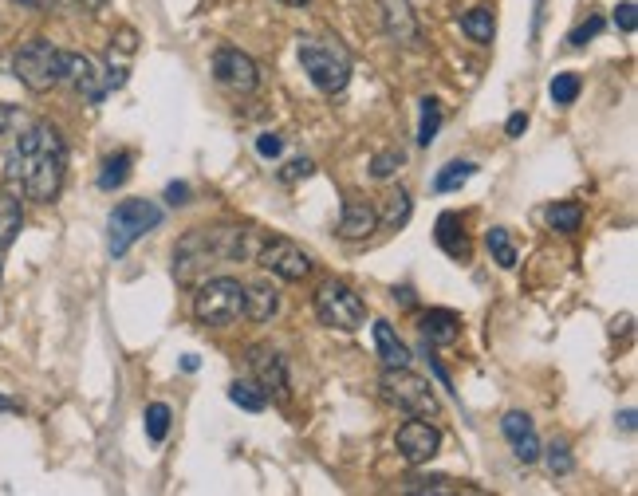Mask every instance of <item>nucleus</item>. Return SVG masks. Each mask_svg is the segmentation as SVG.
<instances>
[{
    "label": "nucleus",
    "mask_w": 638,
    "mask_h": 496,
    "mask_svg": "<svg viewBox=\"0 0 638 496\" xmlns=\"http://www.w3.org/2000/svg\"><path fill=\"white\" fill-rule=\"evenodd\" d=\"M67 174V142L52 123L28 126L4 154V182L28 201H56Z\"/></svg>",
    "instance_id": "1"
},
{
    "label": "nucleus",
    "mask_w": 638,
    "mask_h": 496,
    "mask_svg": "<svg viewBox=\"0 0 638 496\" xmlns=\"http://www.w3.org/2000/svg\"><path fill=\"white\" fill-rule=\"evenodd\" d=\"M260 233L253 229H190L178 248H174V276L190 284L193 276L209 272L213 264L225 260H256L260 252Z\"/></svg>",
    "instance_id": "2"
},
{
    "label": "nucleus",
    "mask_w": 638,
    "mask_h": 496,
    "mask_svg": "<svg viewBox=\"0 0 638 496\" xmlns=\"http://www.w3.org/2000/svg\"><path fill=\"white\" fill-rule=\"evenodd\" d=\"M300 67L323 95H339L351 83V52L339 40H300Z\"/></svg>",
    "instance_id": "3"
},
{
    "label": "nucleus",
    "mask_w": 638,
    "mask_h": 496,
    "mask_svg": "<svg viewBox=\"0 0 638 496\" xmlns=\"http://www.w3.org/2000/svg\"><path fill=\"white\" fill-rule=\"evenodd\" d=\"M193 315L205 327H233L245 315V284L233 276L205 280L193 296Z\"/></svg>",
    "instance_id": "4"
},
{
    "label": "nucleus",
    "mask_w": 638,
    "mask_h": 496,
    "mask_svg": "<svg viewBox=\"0 0 638 496\" xmlns=\"http://www.w3.org/2000/svg\"><path fill=\"white\" fill-rule=\"evenodd\" d=\"M158 225H162V209H158L154 201H146V197H134V201L115 205L111 217H107V252H111L115 260L127 256L130 245H134L138 237H146L150 229H158Z\"/></svg>",
    "instance_id": "5"
},
{
    "label": "nucleus",
    "mask_w": 638,
    "mask_h": 496,
    "mask_svg": "<svg viewBox=\"0 0 638 496\" xmlns=\"http://www.w3.org/2000/svg\"><path fill=\"white\" fill-rule=\"evenodd\" d=\"M379 394L390 410H402L410 418H434L438 414V398H434V386L418 374H410L406 367H386V374L379 378Z\"/></svg>",
    "instance_id": "6"
},
{
    "label": "nucleus",
    "mask_w": 638,
    "mask_h": 496,
    "mask_svg": "<svg viewBox=\"0 0 638 496\" xmlns=\"http://www.w3.org/2000/svg\"><path fill=\"white\" fill-rule=\"evenodd\" d=\"M12 71H16V79H20L28 91L44 95V91H52V87L60 83V48H56L52 40L36 36V40H28V44L12 56Z\"/></svg>",
    "instance_id": "7"
},
{
    "label": "nucleus",
    "mask_w": 638,
    "mask_h": 496,
    "mask_svg": "<svg viewBox=\"0 0 638 496\" xmlns=\"http://www.w3.org/2000/svg\"><path fill=\"white\" fill-rule=\"evenodd\" d=\"M316 315L323 327L355 331V327H363L367 308H363V296H355V288H347L339 280H327V284H319L316 292Z\"/></svg>",
    "instance_id": "8"
},
{
    "label": "nucleus",
    "mask_w": 638,
    "mask_h": 496,
    "mask_svg": "<svg viewBox=\"0 0 638 496\" xmlns=\"http://www.w3.org/2000/svg\"><path fill=\"white\" fill-rule=\"evenodd\" d=\"M256 260H260L272 276H280V280H288V284H300L304 276H312V256L296 245V241H288V237L264 241L260 252H256Z\"/></svg>",
    "instance_id": "9"
},
{
    "label": "nucleus",
    "mask_w": 638,
    "mask_h": 496,
    "mask_svg": "<svg viewBox=\"0 0 638 496\" xmlns=\"http://www.w3.org/2000/svg\"><path fill=\"white\" fill-rule=\"evenodd\" d=\"M213 79L225 91H237V95H253L256 87H260V71H256V63L241 48H221L213 56Z\"/></svg>",
    "instance_id": "10"
},
{
    "label": "nucleus",
    "mask_w": 638,
    "mask_h": 496,
    "mask_svg": "<svg viewBox=\"0 0 638 496\" xmlns=\"http://www.w3.org/2000/svg\"><path fill=\"white\" fill-rule=\"evenodd\" d=\"M394 445H398V453H402L406 465H426V461H434L438 449H442V430H438L434 422H426V418H414V422H406V426L398 430Z\"/></svg>",
    "instance_id": "11"
},
{
    "label": "nucleus",
    "mask_w": 638,
    "mask_h": 496,
    "mask_svg": "<svg viewBox=\"0 0 638 496\" xmlns=\"http://www.w3.org/2000/svg\"><path fill=\"white\" fill-rule=\"evenodd\" d=\"M60 79H67L87 103H103V95H107V83L99 79L95 63L79 52H60Z\"/></svg>",
    "instance_id": "12"
},
{
    "label": "nucleus",
    "mask_w": 638,
    "mask_h": 496,
    "mask_svg": "<svg viewBox=\"0 0 638 496\" xmlns=\"http://www.w3.org/2000/svg\"><path fill=\"white\" fill-rule=\"evenodd\" d=\"M501 434L505 441L512 445V457L516 461H524V465H532V461H540V437H536V426H532V418L528 414H520V410H509L505 418H501Z\"/></svg>",
    "instance_id": "13"
},
{
    "label": "nucleus",
    "mask_w": 638,
    "mask_h": 496,
    "mask_svg": "<svg viewBox=\"0 0 638 496\" xmlns=\"http://www.w3.org/2000/svg\"><path fill=\"white\" fill-rule=\"evenodd\" d=\"M379 229V209L367 197H347L339 213V237L343 241H367Z\"/></svg>",
    "instance_id": "14"
},
{
    "label": "nucleus",
    "mask_w": 638,
    "mask_h": 496,
    "mask_svg": "<svg viewBox=\"0 0 638 496\" xmlns=\"http://www.w3.org/2000/svg\"><path fill=\"white\" fill-rule=\"evenodd\" d=\"M379 8H383L386 36H390L394 44H406V48H414V44L422 40V28H418V16H414L410 0H379Z\"/></svg>",
    "instance_id": "15"
},
{
    "label": "nucleus",
    "mask_w": 638,
    "mask_h": 496,
    "mask_svg": "<svg viewBox=\"0 0 638 496\" xmlns=\"http://www.w3.org/2000/svg\"><path fill=\"white\" fill-rule=\"evenodd\" d=\"M249 367H253L256 382L264 394H288V363L280 351L272 347H253L249 351Z\"/></svg>",
    "instance_id": "16"
},
{
    "label": "nucleus",
    "mask_w": 638,
    "mask_h": 496,
    "mask_svg": "<svg viewBox=\"0 0 638 496\" xmlns=\"http://www.w3.org/2000/svg\"><path fill=\"white\" fill-rule=\"evenodd\" d=\"M457 335H461V319L446 308H430L422 315V339L426 343H434V347H449V343H457Z\"/></svg>",
    "instance_id": "17"
},
{
    "label": "nucleus",
    "mask_w": 638,
    "mask_h": 496,
    "mask_svg": "<svg viewBox=\"0 0 638 496\" xmlns=\"http://www.w3.org/2000/svg\"><path fill=\"white\" fill-rule=\"evenodd\" d=\"M375 347H379L383 367H410V347L398 339V331H394L386 319L375 323Z\"/></svg>",
    "instance_id": "18"
},
{
    "label": "nucleus",
    "mask_w": 638,
    "mask_h": 496,
    "mask_svg": "<svg viewBox=\"0 0 638 496\" xmlns=\"http://www.w3.org/2000/svg\"><path fill=\"white\" fill-rule=\"evenodd\" d=\"M276 311H280V292H276L272 284H253V288H245V315H249L253 323H268Z\"/></svg>",
    "instance_id": "19"
},
{
    "label": "nucleus",
    "mask_w": 638,
    "mask_h": 496,
    "mask_svg": "<svg viewBox=\"0 0 638 496\" xmlns=\"http://www.w3.org/2000/svg\"><path fill=\"white\" fill-rule=\"evenodd\" d=\"M20 225H24L20 197H16L12 189H4V193H0V252H4V248H12L16 233H20Z\"/></svg>",
    "instance_id": "20"
},
{
    "label": "nucleus",
    "mask_w": 638,
    "mask_h": 496,
    "mask_svg": "<svg viewBox=\"0 0 638 496\" xmlns=\"http://www.w3.org/2000/svg\"><path fill=\"white\" fill-rule=\"evenodd\" d=\"M410 209H414V201H410V193H406V189L386 193L383 213H379V225H383L386 233H398V229L410 221Z\"/></svg>",
    "instance_id": "21"
},
{
    "label": "nucleus",
    "mask_w": 638,
    "mask_h": 496,
    "mask_svg": "<svg viewBox=\"0 0 638 496\" xmlns=\"http://www.w3.org/2000/svg\"><path fill=\"white\" fill-rule=\"evenodd\" d=\"M461 32L473 40V44H493L497 36V24H493V8H473L461 16Z\"/></svg>",
    "instance_id": "22"
},
{
    "label": "nucleus",
    "mask_w": 638,
    "mask_h": 496,
    "mask_svg": "<svg viewBox=\"0 0 638 496\" xmlns=\"http://www.w3.org/2000/svg\"><path fill=\"white\" fill-rule=\"evenodd\" d=\"M130 166H134V154L130 150H119V154H111L107 162H103V170H99V189H119V186H127V178H130Z\"/></svg>",
    "instance_id": "23"
},
{
    "label": "nucleus",
    "mask_w": 638,
    "mask_h": 496,
    "mask_svg": "<svg viewBox=\"0 0 638 496\" xmlns=\"http://www.w3.org/2000/svg\"><path fill=\"white\" fill-rule=\"evenodd\" d=\"M438 245L446 248L449 256H465V252H469V241H465V233H461L457 213H442V221H438Z\"/></svg>",
    "instance_id": "24"
},
{
    "label": "nucleus",
    "mask_w": 638,
    "mask_h": 496,
    "mask_svg": "<svg viewBox=\"0 0 638 496\" xmlns=\"http://www.w3.org/2000/svg\"><path fill=\"white\" fill-rule=\"evenodd\" d=\"M579 221H583V205H579V201H556V205H548V225H552L556 233H575Z\"/></svg>",
    "instance_id": "25"
},
{
    "label": "nucleus",
    "mask_w": 638,
    "mask_h": 496,
    "mask_svg": "<svg viewBox=\"0 0 638 496\" xmlns=\"http://www.w3.org/2000/svg\"><path fill=\"white\" fill-rule=\"evenodd\" d=\"M229 402L241 406V410H249V414H260L268 406V394L260 390V382H233L229 386Z\"/></svg>",
    "instance_id": "26"
},
{
    "label": "nucleus",
    "mask_w": 638,
    "mask_h": 496,
    "mask_svg": "<svg viewBox=\"0 0 638 496\" xmlns=\"http://www.w3.org/2000/svg\"><path fill=\"white\" fill-rule=\"evenodd\" d=\"M473 174H477V166H473V162H449L446 170L434 178V189H438V193H453V189L465 186Z\"/></svg>",
    "instance_id": "27"
},
{
    "label": "nucleus",
    "mask_w": 638,
    "mask_h": 496,
    "mask_svg": "<svg viewBox=\"0 0 638 496\" xmlns=\"http://www.w3.org/2000/svg\"><path fill=\"white\" fill-rule=\"evenodd\" d=\"M442 130V103L438 99H422V123H418V146H430Z\"/></svg>",
    "instance_id": "28"
},
{
    "label": "nucleus",
    "mask_w": 638,
    "mask_h": 496,
    "mask_svg": "<svg viewBox=\"0 0 638 496\" xmlns=\"http://www.w3.org/2000/svg\"><path fill=\"white\" fill-rule=\"evenodd\" d=\"M170 406L166 402H150L146 406V437L158 445V441H166V434H170Z\"/></svg>",
    "instance_id": "29"
},
{
    "label": "nucleus",
    "mask_w": 638,
    "mask_h": 496,
    "mask_svg": "<svg viewBox=\"0 0 638 496\" xmlns=\"http://www.w3.org/2000/svg\"><path fill=\"white\" fill-rule=\"evenodd\" d=\"M485 245L493 252V260L501 264V268H516V248L509 241V229H489L485 233Z\"/></svg>",
    "instance_id": "30"
},
{
    "label": "nucleus",
    "mask_w": 638,
    "mask_h": 496,
    "mask_svg": "<svg viewBox=\"0 0 638 496\" xmlns=\"http://www.w3.org/2000/svg\"><path fill=\"white\" fill-rule=\"evenodd\" d=\"M579 87H583V83H579V75H575V71H564V75H556V79H552L548 95L556 99V107H572L575 99H579Z\"/></svg>",
    "instance_id": "31"
},
{
    "label": "nucleus",
    "mask_w": 638,
    "mask_h": 496,
    "mask_svg": "<svg viewBox=\"0 0 638 496\" xmlns=\"http://www.w3.org/2000/svg\"><path fill=\"white\" fill-rule=\"evenodd\" d=\"M540 457H544V461H548V469H552V473H556V477H568V473H572V469H575V461H572V449H568V445H564V441H552V445H548V449H540Z\"/></svg>",
    "instance_id": "32"
},
{
    "label": "nucleus",
    "mask_w": 638,
    "mask_h": 496,
    "mask_svg": "<svg viewBox=\"0 0 638 496\" xmlns=\"http://www.w3.org/2000/svg\"><path fill=\"white\" fill-rule=\"evenodd\" d=\"M402 150H383V154H375V162H371V178H379V182H386V178H394V170H402Z\"/></svg>",
    "instance_id": "33"
},
{
    "label": "nucleus",
    "mask_w": 638,
    "mask_h": 496,
    "mask_svg": "<svg viewBox=\"0 0 638 496\" xmlns=\"http://www.w3.org/2000/svg\"><path fill=\"white\" fill-rule=\"evenodd\" d=\"M599 32H603V16H591L587 24H579L572 36H568V44H572V48H583V44H587V40H595Z\"/></svg>",
    "instance_id": "34"
},
{
    "label": "nucleus",
    "mask_w": 638,
    "mask_h": 496,
    "mask_svg": "<svg viewBox=\"0 0 638 496\" xmlns=\"http://www.w3.org/2000/svg\"><path fill=\"white\" fill-rule=\"evenodd\" d=\"M256 154H260V158H280V154H284V138L260 134V138H256Z\"/></svg>",
    "instance_id": "35"
},
{
    "label": "nucleus",
    "mask_w": 638,
    "mask_h": 496,
    "mask_svg": "<svg viewBox=\"0 0 638 496\" xmlns=\"http://www.w3.org/2000/svg\"><path fill=\"white\" fill-rule=\"evenodd\" d=\"M638 8H635V0H623L619 8H615V24L623 28V32H635L638 28V16H635Z\"/></svg>",
    "instance_id": "36"
},
{
    "label": "nucleus",
    "mask_w": 638,
    "mask_h": 496,
    "mask_svg": "<svg viewBox=\"0 0 638 496\" xmlns=\"http://www.w3.org/2000/svg\"><path fill=\"white\" fill-rule=\"evenodd\" d=\"M312 170H316V166H312L308 158H296V162H288V166H284V174H280V182H300V178H308Z\"/></svg>",
    "instance_id": "37"
},
{
    "label": "nucleus",
    "mask_w": 638,
    "mask_h": 496,
    "mask_svg": "<svg viewBox=\"0 0 638 496\" xmlns=\"http://www.w3.org/2000/svg\"><path fill=\"white\" fill-rule=\"evenodd\" d=\"M111 44H119L123 56H134V52H138V32H134V28H119V36H115Z\"/></svg>",
    "instance_id": "38"
},
{
    "label": "nucleus",
    "mask_w": 638,
    "mask_h": 496,
    "mask_svg": "<svg viewBox=\"0 0 638 496\" xmlns=\"http://www.w3.org/2000/svg\"><path fill=\"white\" fill-rule=\"evenodd\" d=\"M186 197H190V186H186V182H170V186H166V201H170V205H186Z\"/></svg>",
    "instance_id": "39"
},
{
    "label": "nucleus",
    "mask_w": 638,
    "mask_h": 496,
    "mask_svg": "<svg viewBox=\"0 0 638 496\" xmlns=\"http://www.w3.org/2000/svg\"><path fill=\"white\" fill-rule=\"evenodd\" d=\"M524 130H528V115H520V111H516L509 123H505V134H509V138H520Z\"/></svg>",
    "instance_id": "40"
},
{
    "label": "nucleus",
    "mask_w": 638,
    "mask_h": 496,
    "mask_svg": "<svg viewBox=\"0 0 638 496\" xmlns=\"http://www.w3.org/2000/svg\"><path fill=\"white\" fill-rule=\"evenodd\" d=\"M619 426H623L627 434H635V410H623V414H619Z\"/></svg>",
    "instance_id": "41"
},
{
    "label": "nucleus",
    "mask_w": 638,
    "mask_h": 496,
    "mask_svg": "<svg viewBox=\"0 0 638 496\" xmlns=\"http://www.w3.org/2000/svg\"><path fill=\"white\" fill-rule=\"evenodd\" d=\"M12 119H16V115H12V107H4V103H0V134L12 126Z\"/></svg>",
    "instance_id": "42"
},
{
    "label": "nucleus",
    "mask_w": 638,
    "mask_h": 496,
    "mask_svg": "<svg viewBox=\"0 0 638 496\" xmlns=\"http://www.w3.org/2000/svg\"><path fill=\"white\" fill-rule=\"evenodd\" d=\"M394 300H398V304H406V308H410V304H414V292H410V288H394Z\"/></svg>",
    "instance_id": "43"
},
{
    "label": "nucleus",
    "mask_w": 638,
    "mask_h": 496,
    "mask_svg": "<svg viewBox=\"0 0 638 496\" xmlns=\"http://www.w3.org/2000/svg\"><path fill=\"white\" fill-rule=\"evenodd\" d=\"M20 4H28V8H52L56 0H20Z\"/></svg>",
    "instance_id": "44"
},
{
    "label": "nucleus",
    "mask_w": 638,
    "mask_h": 496,
    "mask_svg": "<svg viewBox=\"0 0 638 496\" xmlns=\"http://www.w3.org/2000/svg\"><path fill=\"white\" fill-rule=\"evenodd\" d=\"M8 410H16V402H12V398H4V394H0V414H8Z\"/></svg>",
    "instance_id": "45"
},
{
    "label": "nucleus",
    "mask_w": 638,
    "mask_h": 496,
    "mask_svg": "<svg viewBox=\"0 0 638 496\" xmlns=\"http://www.w3.org/2000/svg\"><path fill=\"white\" fill-rule=\"evenodd\" d=\"M280 4H288V8H304L308 0H280Z\"/></svg>",
    "instance_id": "46"
},
{
    "label": "nucleus",
    "mask_w": 638,
    "mask_h": 496,
    "mask_svg": "<svg viewBox=\"0 0 638 496\" xmlns=\"http://www.w3.org/2000/svg\"><path fill=\"white\" fill-rule=\"evenodd\" d=\"M79 4H87V8H99V4H103V0H79Z\"/></svg>",
    "instance_id": "47"
}]
</instances>
